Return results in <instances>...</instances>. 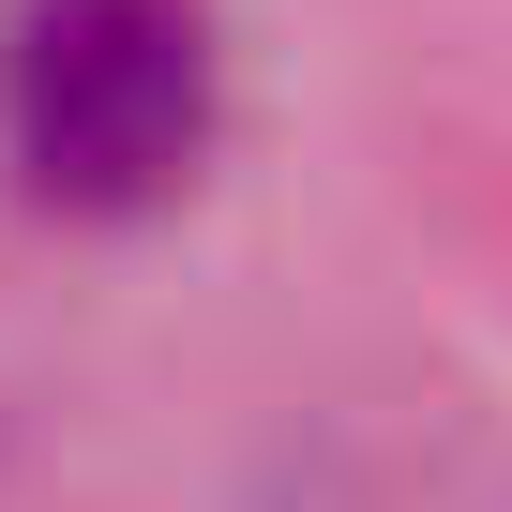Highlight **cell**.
Here are the masks:
<instances>
[{
  "mask_svg": "<svg viewBox=\"0 0 512 512\" xmlns=\"http://www.w3.org/2000/svg\"><path fill=\"white\" fill-rule=\"evenodd\" d=\"M0 121L46 211H166L211 151V16L196 0H31Z\"/></svg>",
  "mask_w": 512,
  "mask_h": 512,
  "instance_id": "1",
  "label": "cell"
}]
</instances>
